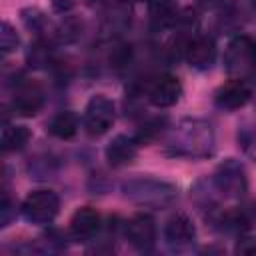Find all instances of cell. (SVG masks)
Instances as JSON below:
<instances>
[{"label":"cell","mask_w":256,"mask_h":256,"mask_svg":"<svg viewBox=\"0 0 256 256\" xmlns=\"http://www.w3.org/2000/svg\"><path fill=\"white\" fill-rule=\"evenodd\" d=\"M250 98V88L244 80H230L222 84L216 92V102L222 108H240L248 102Z\"/></svg>","instance_id":"cell-4"},{"label":"cell","mask_w":256,"mask_h":256,"mask_svg":"<svg viewBox=\"0 0 256 256\" xmlns=\"http://www.w3.org/2000/svg\"><path fill=\"white\" fill-rule=\"evenodd\" d=\"M98 220V212H94L92 208H82L72 218V232L76 236H90L96 232Z\"/></svg>","instance_id":"cell-6"},{"label":"cell","mask_w":256,"mask_h":256,"mask_svg":"<svg viewBox=\"0 0 256 256\" xmlns=\"http://www.w3.org/2000/svg\"><path fill=\"white\" fill-rule=\"evenodd\" d=\"M168 234H172L174 238L188 240L190 236H194V228H192V224H190L186 218L178 216V218H172V220H170V224H168Z\"/></svg>","instance_id":"cell-12"},{"label":"cell","mask_w":256,"mask_h":256,"mask_svg":"<svg viewBox=\"0 0 256 256\" xmlns=\"http://www.w3.org/2000/svg\"><path fill=\"white\" fill-rule=\"evenodd\" d=\"M130 142L126 138H116V142L108 148V158L110 162L114 164H120V162H130V158L134 156V148L128 146Z\"/></svg>","instance_id":"cell-11"},{"label":"cell","mask_w":256,"mask_h":256,"mask_svg":"<svg viewBox=\"0 0 256 256\" xmlns=\"http://www.w3.org/2000/svg\"><path fill=\"white\" fill-rule=\"evenodd\" d=\"M128 234H130V238H132L134 244L144 242V240L152 242V238H154L152 220H150L148 216H136V218L128 224Z\"/></svg>","instance_id":"cell-9"},{"label":"cell","mask_w":256,"mask_h":256,"mask_svg":"<svg viewBox=\"0 0 256 256\" xmlns=\"http://www.w3.org/2000/svg\"><path fill=\"white\" fill-rule=\"evenodd\" d=\"M28 138H30V132L26 130V126H10L2 134V146L4 150H16V148H22Z\"/></svg>","instance_id":"cell-10"},{"label":"cell","mask_w":256,"mask_h":256,"mask_svg":"<svg viewBox=\"0 0 256 256\" xmlns=\"http://www.w3.org/2000/svg\"><path fill=\"white\" fill-rule=\"evenodd\" d=\"M114 122V108L112 104L102 98L96 96L90 100L88 110H86V128L90 134H102L110 128V124Z\"/></svg>","instance_id":"cell-1"},{"label":"cell","mask_w":256,"mask_h":256,"mask_svg":"<svg viewBox=\"0 0 256 256\" xmlns=\"http://www.w3.org/2000/svg\"><path fill=\"white\" fill-rule=\"evenodd\" d=\"M212 58H214V44L208 38H200L188 48V60H190V64H194L198 68L210 66Z\"/></svg>","instance_id":"cell-7"},{"label":"cell","mask_w":256,"mask_h":256,"mask_svg":"<svg viewBox=\"0 0 256 256\" xmlns=\"http://www.w3.org/2000/svg\"><path fill=\"white\" fill-rule=\"evenodd\" d=\"M42 104V94L38 90V86H24L18 90V96L14 98V106L20 114H36V110Z\"/></svg>","instance_id":"cell-5"},{"label":"cell","mask_w":256,"mask_h":256,"mask_svg":"<svg viewBox=\"0 0 256 256\" xmlns=\"http://www.w3.org/2000/svg\"><path fill=\"white\" fill-rule=\"evenodd\" d=\"M48 128L58 138H72L76 134V128H78V118L72 112H60L52 118Z\"/></svg>","instance_id":"cell-8"},{"label":"cell","mask_w":256,"mask_h":256,"mask_svg":"<svg viewBox=\"0 0 256 256\" xmlns=\"http://www.w3.org/2000/svg\"><path fill=\"white\" fill-rule=\"evenodd\" d=\"M180 94H182V86H180L178 78H174V76H160L152 84V88H150V102L154 106L166 108V106L176 104Z\"/></svg>","instance_id":"cell-3"},{"label":"cell","mask_w":256,"mask_h":256,"mask_svg":"<svg viewBox=\"0 0 256 256\" xmlns=\"http://www.w3.org/2000/svg\"><path fill=\"white\" fill-rule=\"evenodd\" d=\"M58 198L48 190H38L30 194L24 202V212L30 220H50L56 214Z\"/></svg>","instance_id":"cell-2"}]
</instances>
